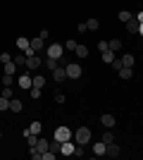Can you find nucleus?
Listing matches in <instances>:
<instances>
[{
    "label": "nucleus",
    "instance_id": "obj_1",
    "mask_svg": "<svg viewBox=\"0 0 143 160\" xmlns=\"http://www.w3.org/2000/svg\"><path fill=\"white\" fill-rule=\"evenodd\" d=\"M74 141H76V143H81V146H86V143L91 141V129L88 127H79L74 132Z\"/></svg>",
    "mask_w": 143,
    "mask_h": 160
},
{
    "label": "nucleus",
    "instance_id": "obj_2",
    "mask_svg": "<svg viewBox=\"0 0 143 160\" xmlns=\"http://www.w3.org/2000/svg\"><path fill=\"white\" fill-rule=\"evenodd\" d=\"M64 69H67V77H69V79H79V77L83 74V69H81L79 62H69V65H64Z\"/></svg>",
    "mask_w": 143,
    "mask_h": 160
},
{
    "label": "nucleus",
    "instance_id": "obj_3",
    "mask_svg": "<svg viewBox=\"0 0 143 160\" xmlns=\"http://www.w3.org/2000/svg\"><path fill=\"white\" fill-rule=\"evenodd\" d=\"M62 53H64V46H60V43H53V46L45 48V55L48 58H55V60H60Z\"/></svg>",
    "mask_w": 143,
    "mask_h": 160
},
{
    "label": "nucleus",
    "instance_id": "obj_4",
    "mask_svg": "<svg viewBox=\"0 0 143 160\" xmlns=\"http://www.w3.org/2000/svg\"><path fill=\"white\" fill-rule=\"evenodd\" d=\"M69 139H72V129H69V127L62 124V127L55 129V141H60V143H62V141H69Z\"/></svg>",
    "mask_w": 143,
    "mask_h": 160
},
{
    "label": "nucleus",
    "instance_id": "obj_5",
    "mask_svg": "<svg viewBox=\"0 0 143 160\" xmlns=\"http://www.w3.org/2000/svg\"><path fill=\"white\" fill-rule=\"evenodd\" d=\"M60 153H62V155H74V143H72V139L60 143Z\"/></svg>",
    "mask_w": 143,
    "mask_h": 160
},
{
    "label": "nucleus",
    "instance_id": "obj_6",
    "mask_svg": "<svg viewBox=\"0 0 143 160\" xmlns=\"http://www.w3.org/2000/svg\"><path fill=\"white\" fill-rule=\"evenodd\" d=\"M105 155H110V158H119V155H122V148H119L115 141H112V143H107V151H105Z\"/></svg>",
    "mask_w": 143,
    "mask_h": 160
},
{
    "label": "nucleus",
    "instance_id": "obj_7",
    "mask_svg": "<svg viewBox=\"0 0 143 160\" xmlns=\"http://www.w3.org/2000/svg\"><path fill=\"white\" fill-rule=\"evenodd\" d=\"M53 79H55V81L69 79V77H67V69H64V67H55V69H53Z\"/></svg>",
    "mask_w": 143,
    "mask_h": 160
},
{
    "label": "nucleus",
    "instance_id": "obj_8",
    "mask_svg": "<svg viewBox=\"0 0 143 160\" xmlns=\"http://www.w3.org/2000/svg\"><path fill=\"white\" fill-rule=\"evenodd\" d=\"M31 86H34L31 74H21V77H19V88H31Z\"/></svg>",
    "mask_w": 143,
    "mask_h": 160
},
{
    "label": "nucleus",
    "instance_id": "obj_9",
    "mask_svg": "<svg viewBox=\"0 0 143 160\" xmlns=\"http://www.w3.org/2000/svg\"><path fill=\"white\" fill-rule=\"evenodd\" d=\"M26 67H29V69H38V67H41V58H36V53L29 55V58H26Z\"/></svg>",
    "mask_w": 143,
    "mask_h": 160
},
{
    "label": "nucleus",
    "instance_id": "obj_10",
    "mask_svg": "<svg viewBox=\"0 0 143 160\" xmlns=\"http://www.w3.org/2000/svg\"><path fill=\"white\" fill-rule=\"evenodd\" d=\"M100 122H102V127H105V129H112V127H115V115H102V117H100Z\"/></svg>",
    "mask_w": 143,
    "mask_h": 160
},
{
    "label": "nucleus",
    "instance_id": "obj_11",
    "mask_svg": "<svg viewBox=\"0 0 143 160\" xmlns=\"http://www.w3.org/2000/svg\"><path fill=\"white\" fill-rule=\"evenodd\" d=\"M36 151H38V153H45V151H50V141H45V139H38L36 141Z\"/></svg>",
    "mask_w": 143,
    "mask_h": 160
},
{
    "label": "nucleus",
    "instance_id": "obj_12",
    "mask_svg": "<svg viewBox=\"0 0 143 160\" xmlns=\"http://www.w3.org/2000/svg\"><path fill=\"white\" fill-rule=\"evenodd\" d=\"M21 108H24V103H21L19 98H12V100H10V112L17 115V112H21Z\"/></svg>",
    "mask_w": 143,
    "mask_h": 160
},
{
    "label": "nucleus",
    "instance_id": "obj_13",
    "mask_svg": "<svg viewBox=\"0 0 143 160\" xmlns=\"http://www.w3.org/2000/svg\"><path fill=\"white\" fill-rule=\"evenodd\" d=\"M105 151H107V143H102V141L93 143V155H105Z\"/></svg>",
    "mask_w": 143,
    "mask_h": 160
},
{
    "label": "nucleus",
    "instance_id": "obj_14",
    "mask_svg": "<svg viewBox=\"0 0 143 160\" xmlns=\"http://www.w3.org/2000/svg\"><path fill=\"white\" fill-rule=\"evenodd\" d=\"M14 72H17L14 60H10V62H5V65H2V74H12V77H14Z\"/></svg>",
    "mask_w": 143,
    "mask_h": 160
},
{
    "label": "nucleus",
    "instance_id": "obj_15",
    "mask_svg": "<svg viewBox=\"0 0 143 160\" xmlns=\"http://www.w3.org/2000/svg\"><path fill=\"white\" fill-rule=\"evenodd\" d=\"M43 46H45V41H43L41 36H38V38H31V48H34L36 53H38V50H43Z\"/></svg>",
    "mask_w": 143,
    "mask_h": 160
},
{
    "label": "nucleus",
    "instance_id": "obj_16",
    "mask_svg": "<svg viewBox=\"0 0 143 160\" xmlns=\"http://www.w3.org/2000/svg\"><path fill=\"white\" fill-rule=\"evenodd\" d=\"M138 27H141V22H136V19L126 22V31L129 33H138Z\"/></svg>",
    "mask_w": 143,
    "mask_h": 160
},
{
    "label": "nucleus",
    "instance_id": "obj_17",
    "mask_svg": "<svg viewBox=\"0 0 143 160\" xmlns=\"http://www.w3.org/2000/svg\"><path fill=\"white\" fill-rule=\"evenodd\" d=\"M107 46H110V50H115V53H117V50H122V41H119V38H110Z\"/></svg>",
    "mask_w": 143,
    "mask_h": 160
},
{
    "label": "nucleus",
    "instance_id": "obj_18",
    "mask_svg": "<svg viewBox=\"0 0 143 160\" xmlns=\"http://www.w3.org/2000/svg\"><path fill=\"white\" fill-rule=\"evenodd\" d=\"M100 58H102L105 65H110V62L115 60V50H105V53H100Z\"/></svg>",
    "mask_w": 143,
    "mask_h": 160
},
{
    "label": "nucleus",
    "instance_id": "obj_19",
    "mask_svg": "<svg viewBox=\"0 0 143 160\" xmlns=\"http://www.w3.org/2000/svg\"><path fill=\"white\" fill-rule=\"evenodd\" d=\"M119 77H122V79H131V77H134V69H131V67H122V69H119Z\"/></svg>",
    "mask_w": 143,
    "mask_h": 160
},
{
    "label": "nucleus",
    "instance_id": "obj_20",
    "mask_svg": "<svg viewBox=\"0 0 143 160\" xmlns=\"http://www.w3.org/2000/svg\"><path fill=\"white\" fill-rule=\"evenodd\" d=\"M122 65H124V67H134V55H131V53L122 55Z\"/></svg>",
    "mask_w": 143,
    "mask_h": 160
},
{
    "label": "nucleus",
    "instance_id": "obj_21",
    "mask_svg": "<svg viewBox=\"0 0 143 160\" xmlns=\"http://www.w3.org/2000/svg\"><path fill=\"white\" fill-rule=\"evenodd\" d=\"M12 60H14V65H17V67H19V65H26V55H24V50H21L19 55H14Z\"/></svg>",
    "mask_w": 143,
    "mask_h": 160
},
{
    "label": "nucleus",
    "instance_id": "obj_22",
    "mask_svg": "<svg viewBox=\"0 0 143 160\" xmlns=\"http://www.w3.org/2000/svg\"><path fill=\"white\" fill-rule=\"evenodd\" d=\"M10 100H12V98H5V96H0V112L10 110Z\"/></svg>",
    "mask_w": 143,
    "mask_h": 160
},
{
    "label": "nucleus",
    "instance_id": "obj_23",
    "mask_svg": "<svg viewBox=\"0 0 143 160\" xmlns=\"http://www.w3.org/2000/svg\"><path fill=\"white\" fill-rule=\"evenodd\" d=\"M100 141H102V143H112V141H115V134H112V132L107 129V132H105V134L100 136Z\"/></svg>",
    "mask_w": 143,
    "mask_h": 160
},
{
    "label": "nucleus",
    "instance_id": "obj_24",
    "mask_svg": "<svg viewBox=\"0 0 143 160\" xmlns=\"http://www.w3.org/2000/svg\"><path fill=\"white\" fill-rule=\"evenodd\" d=\"M29 132H31V134H41V132H43V124H41V122H31Z\"/></svg>",
    "mask_w": 143,
    "mask_h": 160
},
{
    "label": "nucleus",
    "instance_id": "obj_25",
    "mask_svg": "<svg viewBox=\"0 0 143 160\" xmlns=\"http://www.w3.org/2000/svg\"><path fill=\"white\" fill-rule=\"evenodd\" d=\"M45 67H48V69H55V67H60V60H55V58H45Z\"/></svg>",
    "mask_w": 143,
    "mask_h": 160
},
{
    "label": "nucleus",
    "instance_id": "obj_26",
    "mask_svg": "<svg viewBox=\"0 0 143 160\" xmlns=\"http://www.w3.org/2000/svg\"><path fill=\"white\" fill-rule=\"evenodd\" d=\"M31 79H34V86L36 88H43V86H45V77H31Z\"/></svg>",
    "mask_w": 143,
    "mask_h": 160
},
{
    "label": "nucleus",
    "instance_id": "obj_27",
    "mask_svg": "<svg viewBox=\"0 0 143 160\" xmlns=\"http://www.w3.org/2000/svg\"><path fill=\"white\" fill-rule=\"evenodd\" d=\"M119 19H122L124 24H126V22H131V19H134V14H131V12H126V10H122V12H119Z\"/></svg>",
    "mask_w": 143,
    "mask_h": 160
},
{
    "label": "nucleus",
    "instance_id": "obj_28",
    "mask_svg": "<svg viewBox=\"0 0 143 160\" xmlns=\"http://www.w3.org/2000/svg\"><path fill=\"white\" fill-rule=\"evenodd\" d=\"M17 46H19V50H26V48L31 46V41L29 38H17Z\"/></svg>",
    "mask_w": 143,
    "mask_h": 160
},
{
    "label": "nucleus",
    "instance_id": "obj_29",
    "mask_svg": "<svg viewBox=\"0 0 143 160\" xmlns=\"http://www.w3.org/2000/svg\"><path fill=\"white\" fill-rule=\"evenodd\" d=\"M86 27H88L91 31H95V29L100 27V22H98V19H86Z\"/></svg>",
    "mask_w": 143,
    "mask_h": 160
},
{
    "label": "nucleus",
    "instance_id": "obj_30",
    "mask_svg": "<svg viewBox=\"0 0 143 160\" xmlns=\"http://www.w3.org/2000/svg\"><path fill=\"white\" fill-rule=\"evenodd\" d=\"M76 55H79V58H86V55H88V48L86 46H76Z\"/></svg>",
    "mask_w": 143,
    "mask_h": 160
},
{
    "label": "nucleus",
    "instance_id": "obj_31",
    "mask_svg": "<svg viewBox=\"0 0 143 160\" xmlns=\"http://www.w3.org/2000/svg\"><path fill=\"white\" fill-rule=\"evenodd\" d=\"M110 65H112V69H117V72H119V69H122V58H115V60H112V62H110Z\"/></svg>",
    "mask_w": 143,
    "mask_h": 160
},
{
    "label": "nucleus",
    "instance_id": "obj_32",
    "mask_svg": "<svg viewBox=\"0 0 143 160\" xmlns=\"http://www.w3.org/2000/svg\"><path fill=\"white\" fill-rule=\"evenodd\" d=\"M76 46H79V43H76L74 38H69V41H64V48H67V50H76Z\"/></svg>",
    "mask_w": 143,
    "mask_h": 160
},
{
    "label": "nucleus",
    "instance_id": "obj_33",
    "mask_svg": "<svg viewBox=\"0 0 143 160\" xmlns=\"http://www.w3.org/2000/svg\"><path fill=\"white\" fill-rule=\"evenodd\" d=\"M12 74H2V86H12Z\"/></svg>",
    "mask_w": 143,
    "mask_h": 160
},
{
    "label": "nucleus",
    "instance_id": "obj_34",
    "mask_svg": "<svg viewBox=\"0 0 143 160\" xmlns=\"http://www.w3.org/2000/svg\"><path fill=\"white\" fill-rule=\"evenodd\" d=\"M36 141H38V134H29V136H26V143H29V146H36Z\"/></svg>",
    "mask_w": 143,
    "mask_h": 160
},
{
    "label": "nucleus",
    "instance_id": "obj_35",
    "mask_svg": "<svg viewBox=\"0 0 143 160\" xmlns=\"http://www.w3.org/2000/svg\"><path fill=\"white\" fill-rule=\"evenodd\" d=\"M29 91H31V98H41V91H43V88H36V86H31V88H29Z\"/></svg>",
    "mask_w": 143,
    "mask_h": 160
},
{
    "label": "nucleus",
    "instance_id": "obj_36",
    "mask_svg": "<svg viewBox=\"0 0 143 160\" xmlns=\"http://www.w3.org/2000/svg\"><path fill=\"white\" fill-rule=\"evenodd\" d=\"M74 155H76V158L86 155V153H83V146H81V143H76V146H74Z\"/></svg>",
    "mask_w": 143,
    "mask_h": 160
},
{
    "label": "nucleus",
    "instance_id": "obj_37",
    "mask_svg": "<svg viewBox=\"0 0 143 160\" xmlns=\"http://www.w3.org/2000/svg\"><path fill=\"white\" fill-rule=\"evenodd\" d=\"M55 103H64V93H62V91H55Z\"/></svg>",
    "mask_w": 143,
    "mask_h": 160
},
{
    "label": "nucleus",
    "instance_id": "obj_38",
    "mask_svg": "<svg viewBox=\"0 0 143 160\" xmlns=\"http://www.w3.org/2000/svg\"><path fill=\"white\" fill-rule=\"evenodd\" d=\"M98 50H100V53H105V50H110L107 41H100V43H98Z\"/></svg>",
    "mask_w": 143,
    "mask_h": 160
},
{
    "label": "nucleus",
    "instance_id": "obj_39",
    "mask_svg": "<svg viewBox=\"0 0 143 160\" xmlns=\"http://www.w3.org/2000/svg\"><path fill=\"white\" fill-rule=\"evenodd\" d=\"M10 60H12V55H10V53H0V62H2V65L10 62Z\"/></svg>",
    "mask_w": 143,
    "mask_h": 160
},
{
    "label": "nucleus",
    "instance_id": "obj_40",
    "mask_svg": "<svg viewBox=\"0 0 143 160\" xmlns=\"http://www.w3.org/2000/svg\"><path fill=\"white\" fill-rule=\"evenodd\" d=\"M0 96H5V98H14V96H12V88H10V86L2 88V93H0Z\"/></svg>",
    "mask_w": 143,
    "mask_h": 160
},
{
    "label": "nucleus",
    "instance_id": "obj_41",
    "mask_svg": "<svg viewBox=\"0 0 143 160\" xmlns=\"http://www.w3.org/2000/svg\"><path fill=\"white\" fill-rule=\"evenodd\" d=\"M76 31H79V33H86V31H88V27H86V22H81V24L76 27Z\"/></svg>",
    "mask_w": 143,
    "mask_h": 160
},
{
    "label": "nucleus",
    "instance_id": "obj_42",
    "mask_svg": "<svg viewBox=\"0 0 143 160\" xmlns=\"http://www.w3.org/2000/svg\"><path fill=\"white\" fill-rule=\"evenodd\" d=\"M31 158H34V160H41V153L36 151V146H31Z\"/></svg>",
    "mask_w": 143,
    "mask_h": 160
},
{
    "label": "nucleus",
    "instance_id": "obj_43",
    "mask_svg": "<svg viewBox=\"0 0 143 160\" xmlns=\"http://www.w3.org/2000/svg\"><path fill=\"white\" fill-rule=\"evenodd\" d=\"M41 158H43V160H53V158H55V153H53V151H45Z\"/></svg>",
    "mask_w": 143,
    "mask_h": 160
},
{
    "label": "nucleus",
    "instance_id": "obj_44",
    "mask_svg": "<svg viewBox=\"0 0 143 160\" xmlns=\"http://www.w3.org/2000/svg\"><path fill=\"white\" fill-rule=\"evenodd\" d=\"M138 33H141V36H143V22H141V27H138Z\"/></svg>",
    "mask_w": 143,
    "mask_h": 160
},
{
    "label": "nucleus",
    "instance_id": "obj_45",
    "mask_svg": "<svg viewBox=\"0 0 143 160\" xmlns=\"http://www.w3.org/2000/svg\"><path fill=\"white\" fill-rule=\"evenodd\" d=\"M0 136H2V132H0Z\"/></svg>",
    "mask_w": 143,
    "mask_h": 160
}]
</instances>
